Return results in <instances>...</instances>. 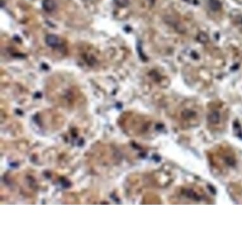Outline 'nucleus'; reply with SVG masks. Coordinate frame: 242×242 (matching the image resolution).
I'll use <instances>...</instances> for the list:
<instances>
[{
	"label": "nucleus",
	"mask_w": 242,
	"mask_h": 242,
	"mask_svg": "<svg viewBox=\"0 0 242 242\" xmlns=\"http://www.w3.org/2000/svg\"><path fill=\"white\" fill-rule=\"evenodd\" d=\"M207 154L211 165L218 171H222L236 164L234 154L227 146H216L209 151Z\"/></svg>",
	"instance_id": "1"
},
{
	"label": "nucleus",
	"mask_w": 242,
	"mask_h": 242,
	"mask_svg": "<svg viewBox=\"0 0 242 242\" xmlns=\"http://www.w3.org/2000/svg\"><path fill=\"white\" fill-rule=\"evenodd\" d=\"M208 121L211 126L217 127V126L221 122V114L218 110H212L208 116Z\"/></svg>",
	"instance_id": "2"
},
{
	"label": "nucleus",
	"mask_w": 242,
	"mask_h": 242,
	"mask_svg": "<svg viewBox=\"0 0 242 242\" xmlns=\"http://www.w3.org/2000/svg\"><path fill=\"white\" fill-rule=\"evenodd\" d=\"M45 42L49 46L52 48H57L60 45L59 38L54 34L48 35L45 38Z\"/></svg>",
	"instance_id": "3"
},
{
	"label": "nucleus",
	"mask_w": 242,
	"mask_h": 242,
	"mask_svg": "<svg viewBox=\"0 0 242 242\" xmlns=\"http://www.w3.org/2000/svg\"><path fill=\"white\" fill-rule=\"evenodd\" d=\"M43 8L48 12H53L55 8V4L53 0H44L43 2Z\"/></svg>",
	"instance_id": "4"
},
{
	"label": "nucleus",
	"mask_w": 242,
	"mask_h": 242,
	"mask_svg": "<svg viewBox=\"0 0 242 242\" xmlns=\"http://www.w3.org/2000/svg\"><path fill=\"white\" fill-rule=\"evenodd\" d=\"M210 6L214 11L218 10L221 8V3L218 0H210Z\"/></svg>",
	"instance_id": "5"
},
{
	"label": "nucleus",
	"mask_w": 242,
	"mask_h": 242,
	"mask_svg": "<svg viewBox=\"0 0 242 242\" xmlns=\"http://www.w3.org/2000/svg\"><path fill=\"white\" fill-rule=\"evenodd\" d=\"M130 0H114L115 3L121 8H124L127 7L129 4Z\"/></svg>",
	"instance_id": "6"
}]
</instances>
